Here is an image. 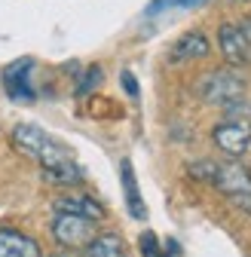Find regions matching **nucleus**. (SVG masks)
Returning <instances> with one entry per match:
<instances>
[{
	"mask_svg": "<svg viewBox=\"0 0 251 257\" xmlns=\"http://www.w3.org/2000/svg\"><path fill=\"white\" fill-rule=\"evenodd\" d=\"M211 52V40L202 34V31H187L181 34L172 49H169V61L172 64H181V61H196V58H205Z\"/></svg>",
	"mask_w": 251,
	"mask_h": 257,
	"instance_id": "6e6552de",
	"label": "nucleus"
},
{
	"mask_svg": "<svg viewBox=\"0 0 251 257\" xmlns=\"http://www.w3.org/2000/svg\"><path fill=\"white\" fill-rule=\"evenodd\" d=\"M122 86H126V92H129L132 98L138 95V80L132 77V71H122Z\"/></svg>",
	"mask_w": 251,
	"mask_h": 257,
	"instance_id": "dca6fc26",
	"label": "nucleus"
},
{
	"mask_svg": "<svg viewBox=\"0 0 251 257\" xmlns=\"http://www.w3.org/2000/svg\"><path fill=\"white\" fill-rule=\"evenodd\" d=\"M31 74H34V58H16L4 68L0 80H4V89H7V95L13 101H34L37 98V89H34Z\"/></svg>",
	"mask_w": 251,
	"mask_h": 257,
	"instance_id": "0eeeda50",
	"label": "nucleus"
},
{
	"mask_svg": "<svg viewBox=\"0 0 251 257\" xmlns=\"http://www.w3.org/2000/svg\"><path fill=\"white\" fill-rule=\"evenodd\" d=\"M55 211H71V214H83L92 220H104V208L92 196H86V193H71V196L55 199Z\"/></svg>",
	"mask_w": 251,
	"mask_h": 257,
	"instance_id": "9b49d317",
	"label": "nucleus"
},
{
	"mask_svg": "<svg viewBox=\"0 0 251 257\" xmlns=\"http://www.w3.org/2000/svg\"><path fill=\"white\" fill-rule=\"evenodd\" d=\"M98 220H92V217H83V214H71V211H55L52 217V239L61 245V248H68V251H77V248H86L92 239H95L98 227H95Z\"/></svg>",
	"mask_w": 251,
	"mask_h": 257,
	"instance_id": "20e7f679",
	"label": "nucleus"
},
{
	"mask_svg": "<svg viewBox=\"0 0 251 257\" xmlns=\"http://www.w3.org/2000/svg\"><path fill=\"white\" fill-rule=\"evenodd\" d=\"M98 80H101V71H98V68H89V71H86V77L80 80V86H77V92H80V95H86V92H92V86H95Z\"/></svg>",
	"mask_w": 251,
	"mask_h": 257,
	"instance_id": "2eb2a0df",
	"label": "nucleus"
},
{
	"mask_svg": "<svg viewBox=\"0 0 251 257\" xmlns=\"http://www.w3.org/2000/svg\"><path fill=\"white\" fill-rule=\"evenodd\" d=\"M239 25H242V31H245V37H248V43H251V16H245V19H242Z\"/></svg>",
	"mask_w": 251,
	"mask_h": 257,
	"instance_id": "f3484780",
	"label": "nucleus"
},
{
	"mask_svg": "<svg viewBox=\"0 0 251 257\" xmlns=\"http://www.w3.org/2000/svg\"><path fill=\"white\" fill-rule=\"evenodd\" d=\"M196 95H199L205 104L227 107V104H233V101H242V95H245V77H242L236 68L208 71V74L199 77Z\"/></svg>",
	"mask_w": 251,
	"mask_h": 257,
	"instance_id": "7ed1b4c3",
	"label": "nucleus"
},
{
	"mask_svg": "<svg viewBox=\"0 0 251 257\" xmlns=\"http://www.w3.org/2000/svg\"><path fill=\"white\" fill-rule=\"evenodd\" d=\"M217 49L230 68H251V43L239 22H224L217 28Z\"/></svg>",
	"mask_w": 251,
	"mask_h": 257,
	"instance_id": "423d86ee",
	"label": "nucleus"
},
{
	"mask_svg": "<svg viewBox=\"0 0 251 257\" xmlns=\"http://www.w3.org/2000/svg\"><path fill=\"white\" fill-rule=\"evenodd\" d=\"M119 181H122V193H126V205H129V214L132 217H144L147 214V205L141 199V193H138V178H135V169L129 159H122L119 163Z\"/></svg>",
	"mask_w": 251,
	"mask_h": 257,
	"instance_id": "9d476101",
	"label": "nucleus"
},
{
	"mask_svg": "<svg viewBox=\"0 0 251 257\" xmlns=\"http://www.w3.org/2000/svg\"><path fill=\"white\" fill-rule=\"evenodd\" d=\"M190 175L196 181L211 184L217 193H224L236 208L251 211V172L242 163H211V159H199V163L190 166Z\"/></svg>",
	"mask_w": 251,
	"mask_h": 257,
	"instance_id": "f03ea898",
	"label": "nucleus"
},
{
	"mask_svg": "<svg viewBox=\"0 0 251 257\" xmlns=\"http://www.w3.org/2000/svg\"><path fill=\"white\" fill-rule=\"evenodd\" d=\"M0 257H43L37 239L25 236L22 230L0 227Z\"/></svg>",
	"mask_w": 251,
	"mask_h": 257,
	"instance_id": "1a4fd4ad",
	"label": "nucleus"
},
{
	"mask_svg": "<svg viewBox=\"0 0 251 257\" xmlns=\"http://www.w3.org/2000/svg\"><path fill=\"white\" fill-rule=\"evenodd\" d=\"M83 254L86 257H129V248L116 233H95V239L83 248Z\"/></svg>",
	"mask_w": 251,
	"mask_h": 257,
	"instance_id": "f8f14e48",
	"label": "nucleus"
},
{
	"mask_svg": "<svg viewBox=\"0 0 251 257\" xmlns=\"http://www.w3.org/2000/svg\"><path fill=\"white\" fill-rule=\"evenodd\" d=\"M13 147L25 156H31L34 163L43 169V178L49 184H58V187H71V184H80L83 181V172L80 166L74 163V153L58 144L52 135H46L43 128L31 125V122H22L13 128Z\"/></svg>",
	"mask_w": 251,
	"mask_h": 257,
	"instance_id": "f257e3e1",
	"label": "nucleus"
},
{
	"mask_svg": "<svg viewBox=\"0 0 251 257\" xmlns=\"http://www.w3.org/2000/svg\"><path fill=\"white\" fill-rule=\"evenodd\" d=\"M211 141L227 156H242L251 147V119L248 116H227L211 128Z\"/></svg>",
	"mask_w": 251,
	"mask_h": 257,
	"instance_id": "39448f33",
	"label": "nucleus"
},
{
	"mask_svg": "<svg viewBox=\"0 0 251 257\" xmlns=\"http://www.w3.org/2000/svg\"><path fill=\"white\" fill-rule=\"evenodd\" d=\"M58 257H61V254H58Z\"/></svg>",
	"mask_w": 251,
	"mask_h": 257,
	"instance_id": "6ab92c4d",
	"label": "nucleus"
},
{
	"mask_svg": "<svg viewBox=\"0 0 251 257\" xmlns=\"http://www.w3.org/2000/svg\"><path fill=\"white\" fill-rule=\"evenodd\" d=\"M141 254H144V257H163L160 239H156L153 233H141Z\"/></svg>",
	"mask_w": 251,
	"mask_h": 257,
	"instance_id": "4468645a",
	"label": "nucleus"
},
{
	"mask_svg": "<svg viewBox=\"0 0 251 257\" xmlns=\"http://www.w3.org/2000/svg\"><path fill=\"white\" fill-rule=\"evenodd\" d=\"M227 4H245V0H227Z\"/></svg>",
	"mask_w": 251,
	"mask_h": 257,
	"instance_id": "a211bd4d",
	"label": "nucleus"
},
{
	"mask_svg": "<svg viewBox=\"0 0 251 257\" xmlns=\"http://www.w3.org/2000/svg\"><path fill=\"white\" fill-rule=\"evenodd\" d=\"M208 4V0H153L147 7V16H156V13H166V10H196Z\"/></svg>",
	"mask_w": 251,
	"mask_h": 257,
	"instance_id": "ddd939ff",
	"label": "nucleus"
}]
</instances>
